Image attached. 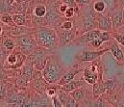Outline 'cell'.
I'll return each mask as SVG.
<instances>
[{
	"mask_svg": "<svg viewBox=\"0 0 124 107\" xmlns=\"http://www.w3.org/2000/svg\"><path fill=\"white\" fill-rule=\"evenodd\" d=\"M60 27L62 28V29H71L74 26H73V22L71 20H64V21H62V23H61Z\"/></svg>",
	"mask_w": 124,
	"mask_h": 107,
	"instance_id": "31",
	"label": "cell"
},
{
	"mask_svg": "<svg viewBox=\"0 0 124 107\" xmlns=\"http://www.w3.org/2000/svg\"><path fill=\"white\" fill-rule=\"evenodd\" d=\"M47 1H48L50 4H55V3H57L59 0H47Z\"/></svg>",
	"mask_w": 124,
	"mask_h": 107,
	"instance_id": "40",
	"label": "cell"
},
{
	"mask_svg": "<svg viewBox=\"0 0 124 107\" xmlns=\"http://www.w3.org/2000/svg\"><path fill=\"white\" fill-rule=\"evenodd\" d=\"M1 31H2V28H1V27H0V33H1Z\"/></svg>",
	"mask_w": 124,
	"mask_h": 107,
	"instance_id": "44",
	"label": "cell"
},
{
	"mask_svg": "<svg viewBox=\"0 0 124 107\" xmlns=\"http://www.w3.org/2000/svg\"><path fill=\"white\" fill-rule=\"evenodd\" d=\"M86 84V81L84 79H79V80H76V79H72L71 81H69L68 83L62 85L61 86V90L66 92V93H70L71 91L77 89V88H80V87H83L84 85Z\"/></svg>",
	"mask_w": 124,
	"mask_h": 107,
	"instance_id": "15",
	"label": "cell"
},
{
	"mask_svg": "<svg viewBox=\"0 0 124 107\" xmlns=\"http://www.w3.org/2000/svg\"><path fill=\"white\" fill-rule=\"evenodd\" d=\"M109 43L107 45V49L113 54V56L116 59V61L118 63H122L124 62V52L121 50V47L119 46V43L114 39H110L109 41Z\"/></svg>",
	"mask_w": 124,
	"mask_h": 107,
	"instance_id": "8",
	"label": "cell"
},
{
	"mask_svg": "<svg viewBox=\"0 0 124 107\" xmlns=\"http://www.w3.org/2000/svg\"><path fill=\"white\" fill-rule=\"evenodd\" d=\"M57 35L59 38V41L62 45H65L67 43H70L74 41V39L76 38V30L75 27L71 28V29H62L60 27V29L56 30Z\"/></svg>",
	"mask_w": 124,
	"mask_h": 107,
	"instance_id": "7",
	"label": "cell"
},
{
	"mask_svg": "<svg viewBox=\"0 0 124 107\" xmlns=\"http://www.w3.org/2000/svg\"><path fill=\"white\" fill-rule=\"evenodd\" d=\"M62 2H63L64 4H66L67 6L76 7V2H75V0H62Z\"/></svg>",
	"mask_w": 124,
	"mask_h": 107,
	"instance_id": "35",
	"label": "cell"
},
{
	"mask_svg": "<svg viewBox=\"0 0 124 107\" xmlns=\"http://www.w3.org/2000/svg\"><path fill=\"white\" fill-rule=\"evenodd\" d=\"M110 39H112V32L102 31V33L98 37H96L95 39H93V41H91L89 42V45H91L93 47H99L103 44L104 41H108Z\"/></svg>",
	"mask_w": 124,
	"mask_h": 107,
	"instance_id": "13",
	"label": "cell"
},
{
	"mask_svg": "<svg viewBox=\"0 0 124 107\" xmlns=\"http://www.w3.org/2000/svg\"><path fill=\"white\" fill-rule=\"evenodd\" d=\"M5 11V5L2 0H0V13H3Z\"/></svg>",
	"mask_w": 124,
	"mask_h": 107,
	"instance_id": "38",
	"label": "cell"
},
{
	"mask_svg": "<svg viewBox=\"0 0 124 107\" xmlns=\"http://www.w3.org/2000/svg\"><path fill=\"white\" fill-rule=\"evenodd\" d=\"M95 14L96 13L93 12V9L88 10V12L84 14L82 16V33L97 28V19Z\"/></svg>",
	"mask_w": 124,
	"mask_h": 107,
	"instance_id": "5",
	"label": "cell"
},
{
	"mask_svg": "<svg viewBox=\"0 0 124 107\" xmlns=\"http://www.w3.org/2000/svg\"><path fill=\"white\" fill-rule=\"evenodd\" d=\"M12 17H13L14 23L18 25V26H23V25L26 24V17L23 15L14 14V15H12Z\"/></svg>",
	"mask_w": 124,
	"mask_h": 107,
	"instance_id": "23",
	"label": "cell"
},
{
	"mask_svg": "<svg viewBox=\"0 0 124 107\" xmlns=\"http://www.w3.org/2000/svg\"><path fill=\"white\" fill-rule=\"evenodd\" d=\"M35 38L37 42L46 49H55L60 42L56 30L50 26L38 27L35 30Z\"/></svg>",
	"mask_w": 124,
	"mask_h": 107,
	"instance_id": "1",
	"label": "cell"
},
{
	"mask_svg": "<svg viewBox=\"0 0 124 107\" xmlns=\"http://www.w3.org/2000/svg\"><path fill=\"white\" fill-rule=\"evenodd\" d=\"M96 19H97V28L99 30L106 32H113V24H112L111 16L103 14H97Z\"/></svg>",
	"mask_w": 124,
	"mask_h": 107,
	"instance_id": "9",
	"label": "cell"
},
{
	"mask_svg": "<svg viewBox=\"0 0 124 107\" xmlns=\"http://www.w3.org/2000/svg\"><path fill=\"white\" fill-rule=\"evenodd\" d=\"M54 95H56V90H55V89H48V91H47V96H48V97H53Z\"/></svg>",
	"mask_w": 124,
	"mask_h": 107,
	"instance_id": "37",
	"label": "cell"
},
{
	"mask_svg": "<svg viewBox=\"0 0 124 107\" xmlns=\"http://www.w3.org/2000/svg\"><path fill=\"white\" fill-rule=\"evenodd\" d=\"M116 32H118V33H120V34L124 35V25H121V26L116 30Z\"/></svg>",
	"mask_w": 124,
	"mask_h": 107,
	"instance_id": "39",
	"label": "cell"
},
{
	"mask_svg": "<svg viewBox=\"0 0 124 107\" xmlns=\"http://www.w3.org/2000/svg\"><path fill=\"white\" fill-rule=\"evenodd\" d=\"M26 61L25 54L22 52H17V53H11L7 59H6V67L9 69H16L18 67L23 66V63Z\"/></svg>",
	"mask_w": 124,
	"mask_h": 107,
	"instance_id": "6",
	"label": "cell"
},
{
	"mask_svg": "<svg viewBox=\"0 0 124 107\" xmlns=\"http://www.w3.org/2000/svg\"><path fill=\"white\" fill-rule=\"evenodd\" d=\"M76 4H78L79 6H89V4L91 3V0H75Z\"/></svg>",
	"mask_w": 124,
	"mask_h": 107,
	"instance_id": "34",
	"label": "cell"
},
{
	"mask_svg": "<svg viewBox=\"0 0 124 107\" xmlns=\"http://www.w3.org/2000/svg\"><path fill=\"white\" fill-rule=\"evenodd\" d=\"M120 5H124V0H116Z\"/></svg>",
	"mask_w": 124,
	"mask_h": 107,
	"instance_id": "42",
	"label": "cell"
},
{
	"mask_svg": "<svg viewBox=\"0 0 124 107\" xmlns=\"http://www.w3.org/2000/svg\"><path fill=\"white\" fill-rule=\"evenodd\" d=\"M106 9H107L106 3L103 0H97L93 4V11L97 14H103Z\"/></svg>",
	"mask_w": 124,
	"mask_h": 107,
	"instance_id": "22",
	"label": "cell"
},
{
	"mask_svg": "<svg viewBox=\"0 0 124 107\" xmlns=\"http://www.w3.org/2000/svg\"><path fill=\"white\" fill-rule=\"evenodd\" d=\"M80 71H81V70L72 69V70H70V71L64 72L62 75V77L60 78V80L58 81V84H59L60 86H62V85H64V84L68 83L69 81H71L72 79H74L75 75L78 74V72H80Z\"/></svg>",
	"mask_w": 124,
	"mask_h": 107,
	"instance_id": "18",
	"label": "cell"
},
{
	"mask_svg": "<svg viewBox=\"0 0 124 107\" xmlns=\"http://www.w3.org/2000/svg\"><path fill=\"white\" fill-rule=\"evenodd\" d=\"M93 106L104 107V106H109V104H108V102H107L106 100H104V99H103V98L99 97L97 99H95V100H94Z\"/></svg>",
	"mask_w": 124,
	"mask_h": 107,
	"instance_id": "29",
	"label": "cell"
},
{
	"mask_svg": "<svg viewBox=\"0 0 124 107\" xmlns=\"http://www.w3.org/2000/svg\"><path fill=\"white\" fill-rule=\"evenodd\" d=\"M7 97V89L6 86L0 82V99H4Z\"/></svg>",
	"mask_w": 124,
	"mask_h": 107,
	"instance_id": "32",
	"label": "cell"
},
{
	"mask_svg": "<svg viewBox=\"0 0 124 107\" xmlns=\"http://www.w3.org/2000/svg\"><path fill=\"white\" fill-rule=\"evenodd\" d=\"M101 33H102V31L99 30V29H93V30L84 32L81 36L75 38L74 41H73V42H75V43H77V44L89 43L91 41H93V39H95L96 37H98Z\"/></svg>",
	"mask_w": 124,
	"mask_h": 107,
	"instance_id": "10",
	"label": "cell"
},
{
	"mask_svg": "<svg viewBox=\"0 0 124 107\" xmlns=\"http://www.w3.org/2000/svg\"><path fill=\"white\" fill-rule=\"evenodd\" d=\"M67 7H68V6H67L66 4H64V3H63V4H62V5L60 6V10H59V12H60L61 14H64V12L66 11Z\"/></svg>",
	"mask_w": 124,
	"mask_h": 107,
	"instance_id": "36",
	"label": "cell"
},
{
	"mask_svg": "<svg viewBox=\"0 0 124 107\" xmlns=\"http://www.w3.org/2000/svg\"><path fill=\"white\" fill-rule=\"evenodd\" d=\"M115 85H116V83H115V80H113V79H107V80L103 81V87H104L105 92H110V91L114 90Z\"/></svg>",
	"mask_w": 124,
	"mask_h": 107,
	"instance_id": "25",
	"label": "cell"
},
{
	"mask_svg": "<svg viewBox=\"0 0 124 107\" xmlns=\"http://www.w3.org/2000/svg\"><path fill=\"white\" fill-rule=\"evenodd\" d=\"M58 97H59V99H60L61 101H62V106H64V107L77 106L76 100H75L70 95H66V92L61 90V91L58 93Z\"/></svg>",
	"mask_w": 124,
	"mask_h": 107,
	"instance_id": "17",
	"label": "cell"
},
{
	"mask_svg": "<svg viewBox=\"0 0 124 107\" xmlns=\"http://www.w3.org/2000/svg\"><path fill=\"white\" fill-rule=\"evenodd\" d=\"M101 67H102V71H103V75L107 76V79H110L111 77H113L112 73H114L116 70V66H117V61L116 59L113 56V54L107 50L106 52H104L101 55Z\"/></svg>",
	"mask_w": 124,
	"mask_h": 107,
	"instance_id": "3",
	"label": "cell"
},
{
	"mask_svg": "<svg viewBox=\"0 0 124 107\" xmlns=\"http://www.w3.org/2000/svg\"><path fill=\"white\" fill-rule=\"evenodd\" d=\"M52 99H53V105L55 107H62V103L61 99H59L58 95H54Z\"/></svg>",
	"mask_w": 124,
	"mask_h": 107,
	"instance_id": "33",
	"label": "cell"
},
{
	"mask_svg": "<svg viewBox=\"0 0 124 107\" xmlns=\"http://www.w3.org/2000/svg\"><path fill=\"white\" fill-rule=\"evenodd\" d=\"M70 96L76 101H81L86 98V91L82 87H80V88H77V89L71 91L70 92Z\"/></svg>",
	"mask_w": 124,
	"mask_h": 107,
	"instance_id": "20",
	"label": "cell"
},
{
	"mask_svg": "<svg viewBox=\"0 0 124 107\" xmlns=\"http://www.w3.org/2000/svg\"><path fill=\"white\" fill-rule=\"evenodd\" d=\"M1 21H3V22L6 23V24H10V25L15 24L14 21H13L12 16L9 15V14H3V15L1 16Z\"/></svg>",
	"mask_w": 124,
	"mask_h": 107,
	"instance_id": "27",
	"label": "cell"
},
{
	"mask_svg": "<svg viewBox=\"0 0 124 107\" xmlns=\"http://www.w3.org/2000/svg\"><path fill=\"white\" fill-rule=\"evenodd\" d=\"M122 8L120 7L116 11H115L114 15L111 16L112 24H113V31H116L121 25H123V17H122Z\"/></svg>",
	"mask_w": 124,
	"mask_h": 107,
	"instance_id": "14",
	"label": "cell"
},
{
	"mask_svg": "<svg viewBox=\"0 0 124 107\" xmlns=\"http://www.w3.org/2000/svg\"><path fill=\"white\" fill-rule=\"evenodd\" d=\"M62 74L63 70L59 61L54 57H49L42 70V76L44 80L50 84H55L58 83Z\"/></svg>",
	"mask_w": 124,
	"mask_h": 107,
	"instance_id": "2",
	"label": "cell"
},
{
	"mask_svg": "<svg viewBox=\"0 0 124 107\" xmlns=\"http://www.w3.org/2000/svg\"><path fill=\"white\" fill-rule=\"evenodd\" d=\"M46 12H47V9H46V7L43 6V5H39V6H37V7L35 8V10H34L35 16H36L37 17H39V18L44 17L45 15H46Z\"/></svg>",
	"mask_w": 124,
	"mask_h": 107,
	"instance_id": "24",
	"label": "cell"
},
{
	"mask_svg": "<svg viewBox=\"0 0 124 107\" xmlns=\"http://www.w3.org/2000/svg\"><path fill=\"white\" fill-rule=\"evenodd\" d=\"M4 46H5V48H6L7 50L11 51V50H13L14 47H15V42H14V41H13L12 39L7 38V39H5V41H4Z\"/></svg>",
	"mask_w": 124,
	"mask_h": 107,
	"instance_id": "28",
	"label": "cell"
},
{
	"mask_svg": "<svg viewBox=\"0 0 124 107\" xmlns=\"http://www.w3.org/2000/svg\"><path fill=\"white\" fill-rule=\"evenodd\" d=\"M16 42L20 48V52H22L25 55L30 54L36 48L35 41L27 34H21V35L16 36Z\"/></svg>",
	"mask_w": 124,
	"mask_h": 107,
	"instance_id": "4",
	"label": "cell"
},
{
	"mask_svg": "<svg viewBox=\"0 0 124 107\" xmlns=\"http://www.w3.org/2000/svg\"><path fill=\"white\" fill-rule=\"evenodd\" d=\"M93 85V99L95 100L105 93V90H104V87H103V79H98Z\"/></svg>",
	"mask_w": 124,
	"mask_h": 107,
	"instance_id": "19",
	"label": "cell"
},
{
	"mask_svg": "<svg viewBox=\"0 0 124 107\" xmlns=\"http://www.w3.org/2000/svg\"><path fill=\"white\" fill-rule=\"evenodd\" d=\"M33 75V69H32V64L27 62L24 66H23V70H22V77H24L26 80H30Z\"/></svg>",
	"mask_w": 124,
	"mask_h": 107,
	"instance_id": "21",
	"label": "cell"
},
{
	"mask_svg": "<svg viewBox=\"0 0 124 107\" xmlns=\"http://www.w3.org/2000/svg\"><path fill=\"white\" fill-rule=\"evenodd\" d=\"M107 50L108 49L105 48V49L98 50V51H83L77 58L81 62H94L95 60H98L101 57V55Z\"/></svg>",
	"mask_w": 124,
	"mask_h": 107,
	"instance_id": "12",
	"label": "cell"
},
{
	"mask_svg": "<svg viewBox=\"0 0 124 107\" xmlns=\"http://www.w3.org/2000/svg\"><path fill=\"white\" fill-rule=\"evenodd\" d=\"M112 38H114L121 46L124 47V35L118 33V32H116V31H114L112 33Z\"/></svg>",
	"mask_w": 124,
	"mask_h": 107,
	"instance_id": "26",
	"label": "cell"
},
{
	"mask_svg": "<svg viewBox=\"0 0 124 107\" xmlns=\"http://www.w3.org/2000/svg\"><path fill=\"white\" fill-rule=\"evenodd\" d=\"M116 106H124V100L123 101H120V102H118L117 104H116Z\"/></svg>",
	"mask_w": 124,
	"mask_h": 107,
	"instance_id": "41",
	"label": "cell"
},
{
	"mask_svg": "<svg viewBox=\"0 0 124 107\" xmlns=\"http://www.w3.org/2000/svg\"><path fill=\"white\" fill-rule=\"evenodd\" d=\"M122 17H123V25H124V7L122 8Z\"/></svg>",
	"mask_w": 124,
	"mask_h": 107,
	"instance_id": "43",
	"label": "cell"
},
{
	"mask_svg": "<svg viewBox=\"0 0 124 107\" xmlns=\"http://www.w3.org/2000/svg\"><path fill=\"white\" fill-rule=\"evenodd\" d=\"M60 12L57 11V9H53L50 8L49 10H47L45 17H46V23L51 26V27H58L61 25V16H60Z\"/></svg>",
	"mask_w": 124,
	"mask_h": 107,
	"instance_id": "11",
	"label": "cell"
},
{
	"mask_svg": "<svg viewBox=\"0 0 124 107\" xmlns=\"http://www.w3.org/2000/svg\"><path fill=\"white\" fill-rule=\"evenodd\" d=\"M75 13H76V12H75V7L68 6L67 9H66V11L64 12V16H65L66 18H71V17L74 16Z\"/></svg>",
	"mask_w": 124,
	"mask_h": 107,
	"instance_id": "30",
	"label": "cell"
},
{
	"mask_svg": "<svg viewBox=\"0 0 124 107\" xmlns=\"http://www.w3.org/2000/svg\"><path fill=\"white\" fill-rule=\"evenodd\" d=\"M95 67L96 66H93V69L86 68L85 70H83V71H84L83 76H84V80L86 81V83L93 85L98 80V74L96 73V71H94Z\"/></svg>",
	"mask_w": 124,
	"mask_h": 107,
	"instance_id": "16",
	"label": "cell"
}]
</instances>
